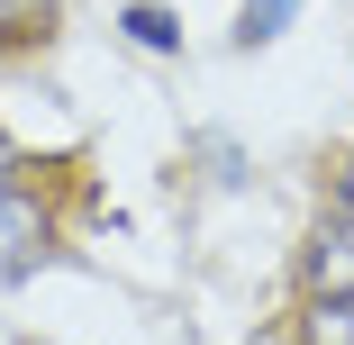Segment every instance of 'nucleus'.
I'll return each instance as SVG.
<instances>
[{
  "mask_svg": "<svg viewBox=\"0 0 354 345\" xmlns=\"http://www.w3.org/2000/svg\"><path fill=\"white\" fill-rule=\"evenodd\" d=\"M55 254V218H46V200L19 191V182H0V291L19 282V272H37Z\"/></svg>",
  "mask_w": 354,
  "mask_h": 345,
  "instance_id": "obj_1",
  "label": "nucleus"
},
{
  "mask_svg": "<svg viewBox=\"0 0 354 345\" xmlns=\"http://www.w3.org/2000/svg\"><path fill=\"white\" fill-rule=\"evenodd\" d=\"M300 282H309L318 300H354V218H327V227L309 236V254H300Z\"/></svg>",
  "mask_w": 354,
  "mask_h": 345,
  "instance_id": "obj_2",
  "label": "nucleus"
},
{
  "mask_svg": "<svg viewBox=\"0 0 354 345\" xmlns=\"http://www.w3.org/2000/svg\"><path fill=\"white\" fill-rule=\"evenodd\" d=\"M291 345H354V300H318V291H309V309H300Z\"/></svg>",
  "mask_w": 354,
  "mask_h": 345,
  "instance_id": "obj_3",
  "label": "nucleus"
},
{
  "mask_svg": "<svg viewBox=\"0 0 354 345\" xmlns=\"http://www.w3.org/2000/svg\"><path fill=\"white\" fill-rule=\"evenodd\" d=\"M118 28H127L136 46H146V55H173V46H182V28H173V10H164V0H136V10H127Z\"/></svg>",
  "mask_w": 354,
  "mask_h": 345,
  "instance_id": "obj_4",
  "label": "nucleus"
},
{
  "mask_svg": "<svg viewBox=\"0 0 354 345\" xmlns=\"http://www.w3.org/2000/svg\"><path fill=\"white\" fill-rule=\"evenodd\" d=\"M291 10H300V0H245V19H236V37H245V46H272V37H281V19H291Z\"/></svg>",
  "mask_w": 354,
  "mask_h": 345,
  "instance_id": "obj_5",
  "label": "nucleus"
},
{
  "mask_svg": "<svg viewBox=\"0 0 354 345\" xmlns=\"http://www.w3.org/2000/svg\"><path fill=\"white\" fill-rule=\"evenodd\" d=\"M327 191H336V218H354V146L336 155V173H327Z\"/></svg>",
  "mask_w": 354,
  "mask_h": 345,
  "instance_id": "obj_6",
  "label": "nucleus"
}]
</instances>
